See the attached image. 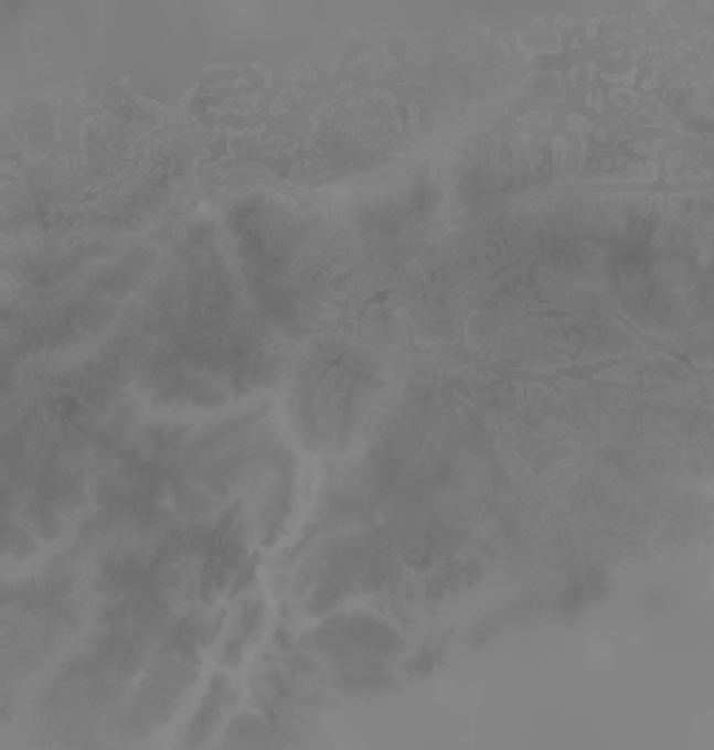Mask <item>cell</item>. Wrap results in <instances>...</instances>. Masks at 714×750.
Here are the masks:
<instances>
[{"label":"cell","mask_w":714,"mask_h":750,"mask_svg":"<svg viewBox=\"0 0 714 750\" xmlns=\"http://www.w3.org/2000/svg\"><path fill=\"white\" fill-rule=\"evenodd\" d=\"M63 513H66V510L60 507V502H54V499L49 496V493H43V490H34L26 502L29 527H32L40 538H46V542H54V538L63 533Z\"/></svg>","instance_id":"3"},{"label":"cell","mask_w":714,"mask_h":750,"mask_svg":"<svg viewBox=\"0 0 714 750\" xmlns=\"http://www.w3.org/2000/svg\"><path fill=\"white\" fill-rule=\"evenodd\" d=\"M34 529H26L20 522H14L12 516H7V555L9 558H29V555L38 553V542H34Z\"/></svg>","instance_id":"4"},{"label":"cell","mask_w":714,"mask_h":750,"mask_svg":"<svg viewBox=\"0 0 714 750\" xmlns=\"http://www.w3.org/2000/svg\"><path fill=\"white\" fill-rule=\"evenodd\" d=\"M153 255L145 253V249H131V253L119 258V261L103 264L92 272V278L86 281V292L94 298H122L128 289H134V283H139V278L145 275V269L151 267Z\"/></svg>","instance_id":"1"},{"label":"cell","mask_w":714,"mask_h":750,"mask_svg":"<svg viewBox=\"0 0 714 750\" xmlns=\"http://www.w3.org/2000/svg\"><path fill=\"white\" fill-rule=\"evenodd\" d=\"M341 638L347 643H352L354 649H361L366 654H377V657H392L403 646V640L392 629L369 618L349 620V626L341 629Z\"/></svg>","instance_id":"2"}]
</instances>
